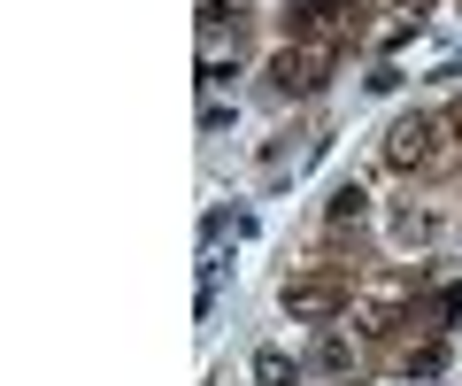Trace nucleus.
<instances>
[{"instance_id": "6", "label": "nucleus", "mask_w": 462, "mask_h": 386, "mask_svg": "<svg viewBox=\"0 0 462 386\" xmlns=\"http://www.w3.org/2000/svg\"><path fill=\"white\" fill-rule=\"evenodd\" d=\"M331 217H363V185H339L331 193Z\"/></svg>"}, {"instance_id": "1", "label": "nucleus", "mask_w": 462, "mask_h": 386, "mask_svg": "<svg viewBox=\"0 0 462 386\" xmlns=\"http://www.w3.org/2000/svg\"><path fill=\"white\" fill-rule=\"evenodd\" d=\"M324 62H331V54H316V47L285 54V62H278V93H316V85H324Z\"/></svg>"}, {"instance_id": "2", "label": "nucleus", "mask_w": 462, "mask_h": 386, "mask_svg": "<svg viewBox=\"0 0 462 386\" xmlns=\"http://www.w3.org/2000/svg\"><path fill=\"white\" fill-rule=\"evenodd\" d=\"M285 309L293 317H331L339 309V286H285Z\"/></svg>"}, {"instance_id": "3", "label": "nucleus", "mask_w": 462, "mask_h": 386, "mask_svg": "<svg viewBox=\"0 0 462 386\" xmlns=\"http://www.w3.org/2000/svg\"><path fill=\"white\" fill-rule=\"evenodd\" d=\"M424 147H431V124H424V117H409V124L393 132V147H385V155H393V163L409 170V163H424Z\"/></svg>"}, {"instance_id": "7", "label": "nucleus", "mask_w": 462, "mask_h": 386, "mask_svg": "<svg viewBox=\"0 0 462 386\" xmlns=\"http://www.w3.org/2000/svg\"><path fill=\"white\" fill-rule=\"evenodd\" d=\"M447 317H455V325H462V286H455V294H447Z\"/></svg>"}, {"instance_id": "4", "label": "nucleus", "mask_w": 462, "mask_h": 386, "mask_svg": "<svg viewBox=\"0 0 462 386\" xmlns=\"http://www.w3.org/2000/svg\"><path fill=\"white\" fill-rule=\"evenodd\" d=\"M309 363H316V371H355V340H346V333H324Z\"/></svg>"}, {"instance_id": "5", "label": "nucleus", "mask_w": 462, "mask_h": 386, "mask_svg": "<svg viewBox=\"0 0 462 386\" xmlns=\"http://www.w3.org/2000/svg\"><path fill=\"white\" fill-rule=\"evenodd\" d=\"M254 386H293V355H285V348H263V355H254Z\"/></svg>"}]
</instances>
